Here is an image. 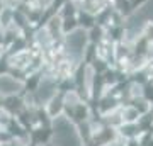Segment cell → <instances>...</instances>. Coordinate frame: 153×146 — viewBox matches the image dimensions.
<instances>
[{
    "mask_svg": "<svg viewBox=\"0 0 153 146\" xmlns=\"http://www.w3.org/2000/svg\"><path fill=\"white\" fill-rule=\"evenodd\" d=\"M22 90V83L19 80H14L9 75H0V93L2 95H14Z\"/></svg>",
    "mask_w": 153,
    "mask_h": 146,
    "instance_id": "cell-3",
    "label": "cell"
},
{
    "mask_svg": "<svg viewBox=\"0 0 153 146\" xmlns=\"http://www.w3.org/2000/svg\"><path fill=\"white\" fill-rule=\"evenodd\" d=\"M55 90H56L55 82L49 80V78H44V80L41 82V85H39L38 95L43 102H48V100H51V99L55 97Z\"/></svg>",
    "mask_w": 153,
    "mask_h": 146,
    "instance_id": "cell-4",
    "label": "cell"
},
{
    "mask_svg": "<svg viewBox=\"0 0 153 146\" xmlns=\"http://www.w3.org/2000/svg\"><path fill=\"white\" fill-rule=\"evenodd\" d=\"M55 145L56 146H83L75 126L66 117H56L55 121Z\"/></svg>",
    "mask_w": 153,
    "mask_h": 146,
    "instance_id": "cell-1",
    "label": "cell"
},
{
    "mask_svg": "<svg viewBox=\"0 0 153 146\" xmlns=\"http://www.w3.org/2000/svg\"><path fill=\"white\" fill-rule=\"evenodd\" d=\"M66 46L73 58H82L85 46H87V31L85 29H73L66 34Z\"/></svg>",
    "mask_w": 153,
    "mask_h": 146,
    "instance_id": "cell-2",
    "label": "cell"
}]
</instances>
